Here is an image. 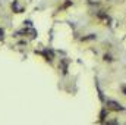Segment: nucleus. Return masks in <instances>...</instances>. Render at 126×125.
I'll return each instance as SVG.
<instances>
[{
	"label": "nucleus",
	"instance_id": "nucleus-1",
	"mask_svg": "<svg viewBox=\"0 0 126 125\" xmlns=\"http://www.w3.org/2000/svg\"><path fill=\"white\" fill-rule=\"evenodd\" d=\"M107 109L109 110H114V112H122V110H125V107L119 103V102H116V100H107Z\"/></svg>",
	"mask_w": 126,
	"mask_h": 125
},
{
	"label": "nucleus",
	"instance_id": "nucleus-2",
	"mask_svg": "<svg viewBox=\"0 0 126 125\" xmlns=\"http://www.w3.org/2000/svg\"><path fill=\"white\" fill-rule=\"evenodd\" d=\"M107 115H109V109H103V110H101V115H100V116H101V121H104Z\"/></svg>",
	"mask_w": 126,
	"mask_h": 125
},
{
	"label": "nucleus",
	"instance_id": "nucleus-3",
	"mask_svg": "<svg viewBox=\"0 0 126 125\" xmlns=\"http://www.w3.org/2000/svg\"><path fill=\"white\" fill-rule=\"evenodd\" d=\"M104 61H106V62H113V58H111L110 55H104Z\"/></svg>",
	"mask_w": 126,
	"mask_h": 125
},
{
	"label": "nucleus",
	"instance_id": "nucleus-4",
	"mask_svg": "<svg viewBox=\"0 0 126 125\" xmlns=\"http://www.w3.org/2000/svg\"><path fill=\"white\" fill-rule=\"evenodd\" d=\"M122 91L125 93V96H126V87H122Z\"/></svg>",
	"mask_w": 126,
	"mask_h": 125
}]
</instances>
